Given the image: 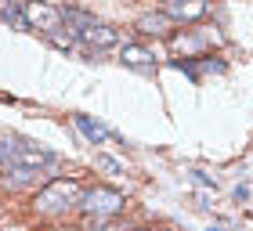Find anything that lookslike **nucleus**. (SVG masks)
I'll return each instance as SVG.
<instances>
[{
    "label": "nucleus",
    "instance_id": "6",
    "mask_svg": "<svg viewBox=\"0 0 253 231\" xmlns=\"http://www.w3.org/2000/svg\"><path fill=\"white\" fill-rule=\"evenodd\" d=\"M163 11L174 22H199L210 11V0H163Z\"/></svg>",
    "mask_w": 253,
    "mask_h": 231
},
{
    "label": "nucleus",
    "instance_id": "10",
    "mask_svg": "<svg viewBox=\"0 0 253 231\" xmlns=\"http://www.w3.org/2000/svg\"><path fill=\"white\" fill-rule=\"evenodd\" d=\"M0 173H4V184H11V188H22V184L40 181L37 170H0Z\"/></svg>",
    "mask_w": 253,
    "mask_h": 231
},
{
    "label": "nucleus",
    "instance_id": "13",
    "mask_svg": "<svg viewBox=\"0 0 253 231\" xmlns=\"http://www.w3.org/2000/svg\"><path fill=\"white\" fill-rule=\"evenodd\" d=\"M98 170H105L109 177H120V173H123V163H120L116 155H109V152H98Z\"/></svg>",
    "mask_w": 253,
    "mask_h": 231
},
{
    "label": "nucleus",
    "instance_id": "4",
    "mask_svg": "<svg viewBox=\"0 0 253 231\" xmlns=\"http://www.w3.org/2000/svg\"><path fill=\"white\" fill-rule=\"evenodd\" d=\"M126 206V195L116 192V188H90L84 192V202H80V210L87 217H120Z\"/></svg>",
    "mask_w": 253,
    "mask_h": 231
},
{
    "label": "nucleus",
    "instance_id": "1",
    "mask_svg": "<svg viewBox=\"0 0 253 231\" xmlns=\"http://www.w3.org/2000/svg\"><path fill=\"white\" fill-rule=\"evenodd\" d=\"M62 18L69 22V29L76 33V43L90 54H101V51H112L120 43V33L105 26V22L90 18L87 11H76V7H62Z\"/></svg>",
    "mask_w": 253,
    "mask_h": 231
},
{
    "label": "nucleus",
    "instance_id": "7",
    "mask_svg": "<svg viewBox=\"0 0 253 231\" xmlns=\"http://www.w3.org/2000/svg\"><path fill=\"white\" fill-rule=\"evenodd\" d=\"M120 62H123V65H130V69H145V73L159 65V62H156V54L148 51V47H141V43H123V47H120Z\"/></svg>",
    "mask_w": 253,
    "mask_h": 231
},
{
    "label": "nucleus",
    "instance_id": "9",
    "mask_svg": "<svg viewBox=\"0 0 253 231\" xmlns=\"http://www.w3.org/2000/svg\"><path fill=\"white\" fill-rule=\"evenodd\" d=\"M73 119H76V126L84 130V137H87L90 145H101V141H109V137H112V134L105 130V126H101V123H94V119H90V116H84V112H76Z\"/></svg>",
    "mask_w": 253,
    "mask_h": 231
},
{
    "label": "nucleus",
    "instance_id": "3",
    "mask_svg": "<svg viewBox=\"0 0 253 231\" xmlns=\"http://www.w3.org/2000/svg\"><path fill=\"white\" fill-rule=\"evenodd\" d=\"M54 155L47 148L22 141V137H4L0 141V170H37L43 173V166H51Z\"/></svg>",
    "mask_w": 253,
    "mask_h": 231
},
{
    "label": "nucleus",
    "instance_id": "8",
    "mask_svg": "<svg viewBox=\"0 0 253 231\" xmlns=\"http://www.w3.org/2000/svg\"><path fill=\"white\" fill-rule=\"evenodd\" d=\"M177 22L167 15V11H152V15H141L137 18V29L145 33V37H170V29H174Z\"/></svg>",
    "mask_w": 253,
    "mask_h": 231
},
{
    "label": "nucleus",
    "instance_id": "17",
    "mask_svg": "<svg viewBox=\"0 0 253 231\" xmlns=\"http://www.w3.org/2000/svg\"><path fill=\"white\" fill-rule=\"evenodd\" d=\"M210 231H221V228H210Z\"/></svg>",
    "mask_w": 253,
    "mask_h": 231
},
{
    "label": "nucleus",
    "instance_id": "11",
    "mask_svg": "<svg viewBox=\"0 0 253 231\" xmlns=\"http://www.w3.org/2000/svg\"><path fill=\"white\" fill-rule=\"evenodd\" d=\"M0 18L11 22V26H26V15H22L18 0H0Z\"/></svg>",
    "mask_w": 253,
    "mask_h": 231
},
{
    "label": "nucleus",
    "instance_id": "16",
    "mask_svg": "<svg viewBox=\"0 0 253 231\" xmlns=\"http://www.w3.org/2000/svg\"><path fill=\"white\" fill-rule=\"evenodd\" d=\"M58 231H73V228H58Z\"/></svg>",
    "mask_w": 253,
    "mask_h": 231
},
{
    "label": "nucleus",
    "instance_id": "5",
    "mask_svg": "<svg viewBox=\"0 0 253 231\" xmlns=\"http://www.w3.org/2000/svg\"><path fill=\"white\" fill-rule=\"evenodd\" d=\"M22 15H26V26L37 29V33H43V37H51L54 29L65 26L62 7L47 4V0H26V4H22Z\"/></svg>",
    "mask_w": 253,
    "mask_h": 231
},
{
    "label": "nucleus",
    "instance_id": "15",
    "mask_svg": "<svg viewBox=\"0 0 253 231\" xmlns=\"http://www.w3.org/2000/svg\"><path fill=\"white\" fill-rule=\"evenodd\" d=\"M134 231H163V228H134Z\"/></svg>",
    "mask_w": 253,
    "mask_h": 231
},
{
    "label": "nucleus",
    "instance_id": "12",
    "mask_svg": "<svg viewBox=\"0 0 253 231\" xmlns=\"http://www.w3.org/2000/svg\"><path fill=\"white\" fill-rule=\"evenodd\" d=\"M87 231H130V228H126V221H120V217H90Z\"/></svg>",
    "mask_w": 253,
    "mask_h": 231
},
{
    "label": "nucleus",
    "instance_id": "2",
    "mask_svg": "<svg viewBox=\"0 0 253 231\" xmlns=\"http://www.w3.org/2000/svg\"><path fill=\"white\" fill-rule=\"evenodd\" d=\"M80 202H84V184L73 181V177H54V181H47L37 192L33 210H37L40 217H62L69 210H76Z\"/></svg>",
    "mask_w": 253,
    "mask_h": 231
},
{
    "label": "nucleus",
    "instance_id": "14",
    "mask_svg": "<svg viewBox=\"0 0 253 231\" xmlns=\"http://www.w3.org/2000/svg\"><path fill=\"white\" fill-rule=\"evenodd\" d=\"M235 199H239V202H253V184H239V188H235Z\"/></svg>",
    "mask_w": 253,
    "mask_h": 231
}]
</instances>
